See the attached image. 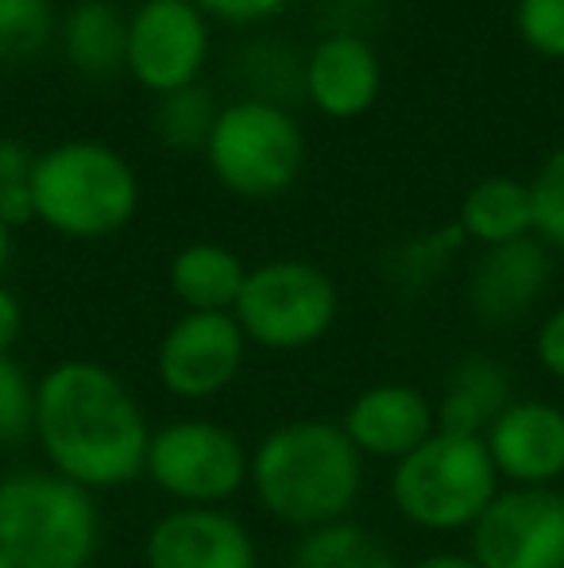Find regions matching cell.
I'll return each mask as SVG.
<instances>
[{
  "instance_id": "6da1fadb",
  "label": "cell",
  "mask_w": 564,
  "mask_h": 568,
  "mask_svg": "<svg viewBox=\"0 0 564 568\" xmlns=\"http://www.w3.org/2000/svg\"><path fill=\"white\" fill-rule=\"evenodd\" d=\"M35 434L62 479L85 487H121L147 468V418L109 367L66 359L35 387Z\"/></svg>"
},
{
  "instance_id": "7a4b0ae2",
  "label": "cell",
  "mask_w": 564,
  "mask_h": 568,
  "mask_svg": "<svg viewBox=\"0 0 564 568\" xmlns=\"http://www.w3.org/2000/svg\"><path fill=\"white\" fill-rule=\"evenodd\" d=\"M252 484L275 518L317 530L352 510L363 484V460L345 426L290 422L267 434L252 456Z\"/></svg>"
},
{
  "instance_id": "3957f363",
  "label": "cell",
  "mask_w": 564,
  "mask_h": 568,
  "mask_svg": "<svg viewBox=\"0 0 564 568\" xmlns=\"http://www.w3.org/2000/svg\"><path fill=\"white\" fill-rule=\"evenodd\" d=\"M136 166L101 140H62L39 151L31 171V210L70 240L113 236L136 217Z\"/></svg>"
},
{
  "instance_id": "277c9868",
  "label": "cell",
  "mask_w": 564,
  "mask_h": 568,
  "mask_svg": "<svg viewBox=\"0 0 564 568\" xmlns=\"http://www.w3.org/2000/svg\"><path fill=\"white\" fill-rule=\"evenodd\" d=\"M101 515L90 491L59 471L0 479V568H90Z\"/></svg>"
},
{
  "instance_id": "5b68a950",
  "label": "cell",
  "mask_w": 564,
  "mask_h": 568,
  "mask_svg": "<svg viewBox=\"0 0 564 568\" xmlns=\"http://www.w3.org/2000/svg\"><path fill=\"white\" fill-rule=\"evenodd\" d=\"M499 495V468L483 437L437 429L391 471V499L414 526L464 530Z\"/></svg>"
},
{
  "instance_id": "8992f818",
  "label": "cell",
  "mask_w": 564,
  "mask_h": 568,
  "mask_svg": "<svg viewBox=\"0 0 564 568\" xmlns=\"http://www.w3.org/2000/svg\"><path fill=\"white\" fill-rule=\"evenodd\" d=\"M202 155L228 194L264 202L290 190L301 174L306 135L279 101L240 98L233 105H221Z\"/></svg>"
},
{
  "instance_id": "52a82bcc",
  "label": "cell",
  "mask_w": 564,
  "mask_h": 568,
  "mask_svg": "<svg viewBox=\"0 0 564 568\" xmlns=\"http://www.w3.org/2000/svg\"><path fill=\"white\" fill-rule=\"evenodd\" d=\"M340 294L321 267L306 260H275L248 271L233 306L244 337L264 348H306L337 322Z\"/></svg>"
},
{
  "instance_id": "ba28073f",
  "label": "cell",
  "mask_w": 564,
  "mask_h": 568,
  "mask_svg": "<svg viewBox=\"0 0 564 568\" xmlns=\"http://www.w3.org/2000/svg\"><path fill=\"white\" fill-rule=\"evenodd\" d=\"M147 471L166 495L189 507H213L240 491L248 479V453L233 429L217 422H171L147 445Z\"/></svg>"
},
{
  "instance_id": "9c48e42d",
  "label": "cell",
  "mask_w": 564,
  "mask_h": 568,
  "mask_svg": "<svg viewBox=\"0 0 564 568\" xmlns=\"http://www.w3.org/2000/svg\"><path fill=\"white\" fill-rule=\"evenodd\" d=\"M205 59H209V16L194 0H143L129 16L124 70L155 98L194 85Z\"/></svg>"
},
{
  "instance_id": "30bf717a",
  "label": "cell",
  "mask_w": 564,
  "mask_h": 568,
  "mask_svg": "<svg viewBox=\"0 0 564 568\" xmlns=\"http://www.w3.org/2000/svg\"><path fill=\"white\" fill-rule=\"evenodd\" d=\"M472 530L480 568H564V495L553 487L495 495Z\"/></svg>"
},
{
  "instance_id": "8fae6325",
  "label": "cell",
  "mask_w": 564,
  "mask_h": 568,
  "mask_svg": "<svg viewBox=\"0 0 564 568\" xmlns=\"http://www.w3.org/2000/svg\"><path fill=\"white\" fill-rule=\"evenodd\" d=\"M244 329L233 314H182L158 344V379L178 398H209L244 364Z\"/></svg>"
},
{
  "instance_id": "7c38bea8",
  "label": "cell",
  "mask_w": 564,
  "mask_h": 568,
  "mask_svg": "<svg viewBox=\"0 0 564 568\" xmlns=\"http://www.w3.org/2000/svg\"><path fill=\"white\" fill-rule=\"evenodd\" d=\"M301 90L321 116H363L383 90V62L363 36L332 31L301 62Z\"/></svg>"
},
{
  "instance_id": "4fadbf2b",
  "label": "cell",
  "mask_w": 564,
  "mask_h": 568,
  "mask_svg": "<svg viewBox=\"0 0 564 568\" xmlns=\"http://www.w3.org/2000/svg\"><path fill=\"white\" fill-rule=\"evenodd\" d=\"M550 275L553 260L542 240L526 236L514 244L488 247L475 263L472 283H468V306L491 329L519 325L542 302Z\"/></svg>"
},
{
  "instance_id": "5bb4252c",
  "label": "cell",
  "mask_w": 564,
  "mask_h": 568,
  "mask_svg": "<svg viewBox=\"0 0 564 568\" xmlns=\"http://www.w3.org/2000/svg\"><path fill=\"white\" fill-rule=\"evenodd\" d=\"M147 568H256V546L233 515L217 507H182L147 534Z\"/></svg>"
},
{
  "instance_id": "9a60e30c",
  "label": "cell",
  "mask_w": 564,
  "mask_h": 568,
  "mask_svg": "<svg viewBox=\"0 0 564 568\" xmlns=\"http://www.w3.org/2000/svg\"><path fill=\"white\" fill-rule=\"evenodd\" d=\"M483 442L499 476L522 487H550L564 471V414L550 403H511Z\"/></svg>"
},
{
  "instance_id": "2e32d148",
  "label": "cell",
  "mask_w": 564,
  "mask_h": 568,
  "mask_svg": "<svg viewBox=\"0 0 564 568\" xmlns=\"http://www.w3.org/2000/svg\"><path fill=\"white\" fill-rule=\"evenodd\" d=\"M348 442L360 449V456H387L402 460L418 445L437 434V410L429 398L402 383H383V387L363 390L345 418Z\"/></svg>"
},
{
  "instance_id": "e0dca14e",
  "label": "cell",
  "mask_w": 564,
  "mask_h": 568,
  "mask_svg": "<svg viewBox=\"0 0 564 568\" xmlns=\"http://www.w3.org/2000/svg\"><path fill=\"white\" fill-rule=\"evenodd\" d=\"M506 406H511L506 367L491 356H468L449 375V387L437 406V429L460 437H488Z\"/></svg>"
},
{
  "instance_id": "ac0fdd59",
  "label": "cell",
  "mask_w": 564,
  "mask_h": 568,
  "mask_svg": "<svg viewBox=\"0 0 564 568\" xmlns=\"http://www.w3.org/2000/svg\"><path fill=\"white\" fill-rule=\"evenodd\" d=\"M70 67L85 78H113L129 59V16L113 0H78L59 28Z\"/></svg>"
},
{
  "instance_id": "d6986e66",
  "label": "cell",
  "mask_w": 564,
  "mask_h": 568,
  "mask_svg": "<svg viewBox=\"0 0 564 568\" xmlns=\"http://www.w3.org/2000/svg\"><path fill=\"white\" fill-rule=\"evenodd\" d=\"M248 267L221 244H189L171 263V291L186 314H233Z\"/></svg>"
},
{
  "instance_id": "ffe728a7",
  "label": "cell",
  "mask_w": 564,
  "mask_h": 568,
  "mask_svg": "<svg viewBox=\"0 0 564 568\" xmlns=\"http://www.w3.org/2000/svg\"><path fill=\"white\" fill-rule=\"evenodd\" d=\"M460 229L464 236L480 240L483 247L514 244V240L534 236V194L530 182L495 174V179L475 182L460 205Z\"/></svg>"
},
{
  "instance_id": "44dd1931",
  "label": "cell",
  "mask_w": 564,
  "mask_h": 568,
  "mask_svg": "<svg viewBox=\"0 0 564 568\" xmlns=\"http://www.w3.org/2000/svg\"><path fill=\"white\" fill-rule=\"evenodd\" d=\"M290 568H399V561L376 534L340 518L309 530L294 549Z\"/></svg>"
},
{
  "instance_id": "7402d4cb",
  "label": "cell",
  "mask_w": 564,
  "mask_h": 568,
  "mask_svg": "<svg viewBox=\"0 0 564 568\" xmlns=\"http://www.w3.org/2000/svg\"><path fill=\"white\" fill-rule=\"evenodd\" d=\"M221 116V105L213 98V90H205L202 82L186 85V90H174L155 98L151 109V132L163 148L189 155V151H205L213 135V124Z\"/></svg>"
},
{
  "instance_id": "603a6c76",
  "label": "cell",
  "mask_w": 564,
  "mask_h": 568,
  "mask_svg": "<svg viewBox=\"0 0 564 568\" xmlns=\"http://www.w3.org/2000/svg\"><path fill=\"white\" fill-rule=\"evenodd\" d=\"M51 0H0V62H28L51 43Z\"/></svg>"
},
{
  "instance_id": "cb8c5ba5",
  "label": "cell",
  "mask_w": 564,
  "mask_h": 568,
  "mask_svg": "<svg viewBox=\"0 0 564 568\" xmlns=\"http://www.w3.org/2000/svg\"><path fill=\"white\" fill-rule=\"evenodd\" d=\"M31 171H35V151L23 140L0 135V217L12 229L35 221V210H31Z\"/></svg>"
},
{
  "instance_id": "d4e9b609",
  "label": "cell",
  "mask_w": 564,
  "mask_h": 568,
  "mask_svg": "<svg viewBox=\"0 0 564 568\" xmlns=\"http://www.w3.org/2000/svg\"><path fill=\"white\" fill-rule=\"evenodd\" d=\"M35 429V387L12 356H0V445H20Z\"/></svg>"
},
{
  "instance_id": "484cf974",
  "label": "cell",
  "mask_w": 564,
  "mask_h": 568,
  "mask_svg": "<svg viewBox=\"0 0 564 568\" xmlns=\"http://www.w3.org/2000/svg\"><path fill=\"white\" fill-rule=\"evenodd\" d=\"M530 194H534V232L542 236V244L564 252V148L542 163V171L530 182Z\"/></svg>"
},
{
  "instance_id": "4316f807",
  "label": "cell",
  "mask_w": 564,
  "mask_h": 568,
  "mask_svg": "<svg viewBox=\"0 0 564 568\" xmlns=\"http://www.w3.org/2000/svg\"><path fill=\"white\" fill-rule=\"evenodd\" d=\"M514 28L534 54L564 62V0H519Z\"/></svg>"
},
{
  "instance_id": "83f0119b",
  "label": "cell",
  "mask_w": 564,
  "mask_h": 568,
  "mask_svg": "<svg viewBox=\"0 0 564 568\" xmlns=\"http://www.w3.org/2000/svg\"><path fill=\"white\" fill-rule=\"evenodd\" d=\"M209 20L221 23H259L279 16L290 0H194Z\"/></svg>"
},
{
  "instance_id": "f1b7e54d",
  "label": "cell",
  "mask_w": 564,
  "mask_h": 568,
  "mask_svg": "<svg viewBox=\"0 0 564 568\" xmlns=\"http://www.w3.org/2000/svg\"><path fill=\"white\" fill-rule=\"evenodd\" d=\"M537 359L550 375L564 379V306L553 310L537 329Z\"/></svg>"
},
{
  "instance_id": "f546056e",
  "label": "cell",
  "mask_w": 564,
  "mask_h": 568,
  "mask_svg": "<svg viewBox=\"0 0 564 568\" xmlns=\"http://www.w3.org/2000/svg\"><path fill=\"white\" fill-rule=\"evenodd\" d=\"M20 325H23L20 302H16V294L8 286H0V356H8V348L20 337Z\"/></svg>"
},
{
  "instance_id": "4dcf8cb0",
  "label": "cell",
  "mask_w": 564,
  "mask_h": 568,
  "mask_svg": "<svg viewBox=\"0 0 564 568\" xmlns=\"http://www.w3.org/2000/svg\"><path fill=\"white\" fill-rule=\"evenodd\" d=\"M414 568H480L472 557H460V554H437V557H425L418 561Z\"/></svg>"
},
{
  "instance_id": "1f68e13d",
  "label": "cell",
  "mask_w": 564,
  "mask_h": 568,
  "mask_svg": "<svg viewBox=\"0 0 564 568\" xmlns=\"http://www.w3.org/2000/svg\"><path fill=\"white\" fill-rule=\"evenodd\" d=\"M8 255H12V225L0 217V275H4V267H8Z\"/></svg>"
}]
</instances>
